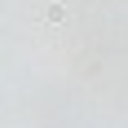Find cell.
Wrapping results in <instances>:
<instances>
[{
    "mask_svg": "<svg viewBox=\"0 0 128 128\" xmlns=\"http://www.w3.org/2000/svg\"><path fill=\"white\" fill-rule=\"evenodd\" d=\"M40 22H66V4H44L40 9Z\"/></svg>",
    "mask_w": 128,
    "mask_h": 128,
    "instance_id": "cell-1",
    "label": "cell"
}]
</instances>
